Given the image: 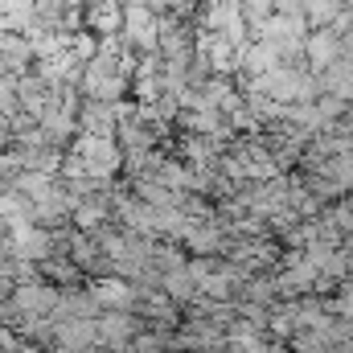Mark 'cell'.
I'll return each mask as SVG.
<instances>
[{"instance_id":"obj_2","label":"cell","mask_w":353,"mask_h":353,"mask_svg":"<svg viewBox=\"0 0 353 353\" xmlns=\"http://www.w3.org/2000/svg\"><path fill=\"white\" fill-rule=\"evenodd\" d=\"M136 333H140V321L132 316V308H107L99 316V341L111 345L115 353H128Z\"/></svg>"},{"instance_id":"obj_7","label":"cell","mask_w":353,"mask_h":353,"mask_svg":"<svg viewBox=\"0 0 353 353\" xmlns=\"http://www.w3.org/2000/svg\"><path fill=\"white\" fill-rule=\"evenodd\" d=\"M189 247L197 251V255H214V251H222V230H205V226H189Z\"/></svg>"},{"instance_id":"obj_3","label":"cell","mask_w":353,"mask_h":353,"mask_svg":"<svg viewBox=\"0 0 353 353\" xmlns=\"http://www.w3.org/2000/svg\"><path fill=\"white\" fill-rule=\"evenodd\" d=\"M79 132L90 136H115L119 132V103H107V99H83L79 107Z\"/></svg>"},{"instance_id":"obj_6","label":"cell","mask_w":353,"mask_h":353,"mask_svg":"<svg viewBox=\"0 0 353 353\" xmlns=\"http://www.w3.org/2000/svg\"><path fill=\"white\" fill-rule=\"evenodd\" d=\"M94 296H99L103 308H132V283H128V279H123V283H119V279H103V283L94 288ZM132 312H136V308H132Z\"/></svg>"},{"instance_id":"obj_1","label":"cell","mask_w":353,"mask_h":353,"mask_svg":"<svg viewBox=\"0 0 353 353\" xmlns=\"http://www.w3.org/2000/svg\"><path fill=\"white\" fill-rule=\"evenodd\" d=\"M54 345L58 353H94L99 341V316L87 321V316H70V321H58L54 325Z\"/></svg>"},{"instance_id":"obj_5","label":"cell","mask_w":353,"mask_h":353,"mask_svg":"<svg viewBox=\"0 0 353 353\" xmlns=\"http://www.w3.org/2000/svg\"><path fill=\"white\" fill-rule=\"evenodd\" d=\"M87 29L107 37V33H123V0H94L87 4Z\"/></svg>"},{"instance_id":"obj_4","label":"cell","mask_w":353,"mask_h":353,"mask_svg":"<svg viewBox=\"0 0 353 353\" xmlns=\"http://www.w3.org/2000/svg\"><path fill=\"white\" fill-rule=\"evenodd\" d=\"M341 58V33L333 29V25H325V29H312L308 33V41H304V62L321 74L325 66H333Z\"/></svg>"}]
</instances>
